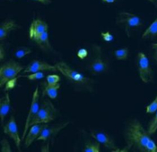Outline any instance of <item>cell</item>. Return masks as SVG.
Listing matches in <instances>:
<instances>
[{"instance_id":"25","label":"cell","mask_w":157,"mask_h":152,"mask_svg":"<svg viewBox=\"0 0 157 152\" xmlns=\"http://www.w3.org/2000/svg\"><path fill=\"white\" fill-rule=\"evenodd\" d=\"M18 78H19V77H14V78H13V79H10L8 82L5 84V89H4L5 92H6V91H11V90H13V89L16 86V83H17Z\"/></svg>"},{"instance_id":"30","label":"cell","mask_w":157,"mask_h":152,"mask_svg":"<svg viewBox=\"0 0 157 152\" xmlns=\"http://www.w3.org/2000/svg\"><path fill=\"white\" fill-rule=\"evenodd\" d=\"M101 36L102 37L103 40L106 41V42H111L113 39H114V37L113 35H111V33L109 32H101Z\"/></svg>"},{"instance_id":"15","label":"cell","mask_w":157,"mask_h":152,"mask_svg":"<svg viewBox=\"0 0 157 152\" xmlns=\"http://www.w3.org/2000/svg\"><path fill=\"white\" fill-rule=\"evenodd\" d=\"M19 28L21 27L13 20H6V22L2 23L0 26V40L4 41L12 31Z\"/></svg>"},{"instance_id":"2","label":"cell","mask_w":157,"mask_h":152,"mask_svg":"<svg viewBox=\"0 0 157 152\" xmlns=\"http://www.w3.org/2000/svg\"><path fill=\"white\" fill-rule=\"evenodd\" d=\"M58 71H59L70 82H72L75 86H77L79 88H82L84 90L93 91V85L94 80L85 77L84 74L76 72L72 68H70L66 63L59 62L56 65Z\"/></svg>"},{"instance_id":"18","label":"cell","mask_w":157,"mask_h":152,"mask_svg":"<svg viewBox=\"0 0 157 152\" xmlns=\"http://www.w3.org/2000/svg\"><path fill=\"white\" fill-rule=\"evenodd\" d=\"M36 42V44L40 47L41 49L43 50H46V51H51L52 50V47L49 43V40H48V30L46 31L42 35L40 36V38H38L37 39L34 40Z\"/></svg>"},{"instance_id":"9","label":"cell","mask_w":157,"mask_h":152,"mask_svg":"<svg viewBox=\"0 0 157 152\" xmlns=\"http://www.w3.org/2000/svg\"><path fill=\"white\" fill-rule=\"evenodd\" d=\"M3 128H4V132L6 135H8L14 141L17 150L20 151L21 150H20L21 139H20V136H19V133H18V129H17V124H16V122H15V118H14L13 116H11L9 121L6 124V125L3 126Z\"/></svg>"},{"instance_id":"7","label":"cell","mask_w":157,"mask_h":152,"mask_svg":"<svg viewBox=\"0 0 157 152\" xmlns=\"http://www.w3.org/2000/svg\"><path fill=\"white\" fill-rule=\"evenodd\" d=\"M117 24L119 25H123L125 28L126 34L130 37V30L132 28L139 27L143 24V22L140 17L137 15L128 12L120 13L117 18Z\"/></svg>"},{"instance_id":"12","label":"cell","mask_w":157,"mask_h":152,"mask_svg":"<svg viewBox=\"0 0 157 152\" xmlns=\"http://www.w3.org/2000/svg\"><path fill=\"white\" fill-rule=\"evenodd\" d=\"M69 124V122L64 123V124H57V125H53L48 127V125L43 129V131L41 132L40 135L38 137L37 140H43V141H48V140L53 139L62 129L67 127Z\"/></svg>"},{"instance_id":"35","label":"cell","mask_w":157,"mask_h":152,"mask_svg":"<svg viewBox=\"0 0 157 152\" xmlns=\"http://www.w3.org/2000/svg\"><path fill=\"white\" fill-rule=\"evenodd\" d=\"M102 2H104V3H108V4H111V3H114L116 0H101Z\"/></svg>"},{"instance_id":"23","label":"cell","mask_w":157,"mask_h":152,"mask_svg":"<svg viewBox=\"0 0 157 152\" xmlns=\"http://www.w3.org/2000/svg\"><path fill=\"white\" fill-rule=\"evenodd\" d=\"M156 131H157V111L155 117L150 121V123H149V124H148V130H147V132H148L149 135H152V134H154Z\"/></svg>"},{"instance_id":"13","label":"cell","mask_w":157,"mask_h":152,"mask_svg":"<svg viewBox=\"0 0 157 152\" xmlns=\"http://www.w3.org/2000/svg\"><path fill=\"white\" fill-rule=\"evenodd\" d=\"M58 71L56 65H51L44 61L40 60H33L25 68L24 72H36L40 71Z\"/></svg>"},{"instance_id":"32","label":"cell","mask_w":157,"mask_h":152,"mask_svg":"<svg viewBox=\"0 0 157 152\" xmlns=\"http://www.w3.org/2000/svg\"><path fill=\"white\" fill-rule=\"evenodd\" d=\"M5 57H6L5 49H4V47H3V45H1V47H0V60L2 61L3 59L5 58Z\"/></svg>"},{"instance_id":"4","label":"cell","mask_w":157,"mask_h":152,"mask_svg":"<svg viewBox=\"0 0 157 152\" xmlns=\"http://www.w3.org/2000/svg\"><path fill=\"white\" fill-rule=\"evenodd\" d=\"M93 54H94V58L91 59V61L86 66L87 70L94 75L107 72L109 68V65L107 60L104 58L102 55L101 48L97 45H94Z\"/></svg>"},{"instance_id":"3","label":"cell","mask_w":157,"mask_h":152,"mask_svg":"<svg viewBox=\"0 0 157 152\" xmlns=\"http://www.w3.org/2000/svg\"><path fill=\"white\" fill-rule=\"evenodd\" d=\"M58 111L52 102L48 99H44L41 107L40 108L36 116L33 117L30 123V127L36 124H48L56 119Z\"/></svg>"},{"instance_id":"33","label":"cell","mask_w":157,"mask_h":152,"mask_svg":"<svg viewBox=\"0 0 157 152\" xmlns=\"http://www.w3.org/2000/svg\"><path fill=\"white\" fill-rule=\"evenodd\" d=\"M152 47L154 48V57L156 60L157 62V43L152 44Z\"/></svg>"},{"instance_id":"37","label":"cell","mask_w":157,"mask_h":152,"mask_svg":"<svg viewBox=\"0 0 157 152\" xmlns=\"http://www.w3.org/2000/svg\"><path fill=\"white\" fill-rule=\"evenodd\" d=\"M8 1H10V0H8Z\"/></svg>"},{"instance_id":"6","label":"cell","mask_w":157,"mask_h":152,"mask_svg":"<svg viewBox=\"0 0 157 152\" xmlns=\"http://www.w3.org/2000/svg\"><path fill=\"white\" fill-rule=\"evenodd\" d=\"M136 65L140 79L145 83L152 82L154 80L153 70L149 64V60L144 53L139 52L136 57Z\"/></svg>"},{"instance_id":"14","label":"cell","mask_w":157,"mask_h":152,"mask_svg":"<svg viewBox=\"0 0 157 152\" xmlns=\"http://www.w3.org/2000/svg\"><path fill=\"white\" fill-rule=\"evenodd\" d=\"M47 126L46 124H36L31 126L30 132L27 134V137H25L24 140V148H28L33 141L38 139V137L40 135L43 129Z\"/></svg>"},{"instance_id":"11","label":"cell","mask_w":157,"mask_h":152,"mask_svg":"<svg viewBox=\"0 0 157 152\" xmlns=\"http://www.w3.org/2000/svg\"><path fill=\"white\" fill-rule=\"evenodd\" d=\"M48 30V24L45 22L35 19L33 21V23L30 26V31H29V37L32 40H35L38 38H40L46 31Z\"/></svg>"},{"instance_id":"1","label":"cell","mask_w":157,"mask_h":152,"mask_svg":"<svg viewBox=\"0 0 157 152\" xmlns=\"http://www.w3.org/2000/svg\"><path fill=\"white\" fill-rule=\"evenodd\" d=\"M151 140L148 132H146L137 119L131 120L125 130L126 147L121 151L147 152L146 146Z\"/></svg>"},{"instance_id":"31","label":"cell","mask_w":157,"mask_h":152,"mask_svg":"<svg viewBox=\"0 0 157 152\" xmlns=\"http://www.w3.org/2000/svg\"><path fill=\"white\" fill-rule=\"evenodd\" d=\"M87 56H88V51L85 48H80V49H78V51H77V57L81 59V60H84Z\"/></svg>"},{"instance_id":"22","label":"cell","mask_w":157,"mask_h":152,"mask_svg":"<svg viewBox=\"0 0 157 152\" xmlns=\"http://www.w3.org/2000/svg\"><path fill=\"white\" fill-rule=\"evenodd\" d=\"M31 53H32V49H30L29 47H18V48L16 49L14 55H15L16 58L21 59L23 58L24 57H25L26 55H29V54H31Z\"/></svg>"},{"instance_id":"29","label":"cell","mask_w":157,"mask_h":152,"mask_svg":"<svg viewBox=\"0 0 157 152\" xmlns=\"http://www.w3.org/2000/svg\"><path fill=\"white\" fill-rule=\"evenodd\" d=\"M147 152H157V146L153 140H150L146 146Z\"/></svg>"},{"instance_id":"27","label":"cell","mask_w":157,"mask_h":152,"mask_svg":"<svg viewBox=\"0 0 157 152\" xmlns=\"http://www.w3.org/2000/svg\"><path fill=\"white\" fill-rule=\"evenodd\" d=\"M59 81H60V77L57 74L48 75L46 79V82H48V84H56V83H59Z\"/></svg>"},{"instance_id":"10","label":"cell","mask_w":157,"mask_h":152,"mask_svg":"<svg viewBox=\"0 0 157 152\" xmlns=\"http://www.w3.org/2000/svg\"><path fill=\"white\" fill-rule=\"evenodd\" d=\"M92 136L98 140L100 143H101L106 149H108L109 150L114 152H121V150H120L117 145L115 144L114 140L109 137V135L105 132H98V131H93L92 132Z\"/></svg>"},{"instance_id":"5","label":"cell","mask_w":157,"mask_h":152,"mask_svg":"<svg viewBox=\"0 0 157 152\" xmlns=\"http://www.w3.org/2000/svg\"><path fill=\"white\" fill-rule=\"evenodd\" d=\"M23 70L24 66L13 60H8L2 64L0 66V87L3 88L10 79L17 77L18 73Z\"/></svg>"},{"instance_id":"19","label":"cell","mask_w":157,"mask_h":152,"mask_svg":"<svg viewBox=\"0 0 157 152\" xmlns=\"http://www.w3.org/2000/svg\"><path fill=\"white\" fill-rule=\"evenodd\" d=\"M157 38V18L151 24V25L145 31L142 35V39H155Z\"/></svg>"},{"instance_id":"21","label":"cell","mask_w":157,"mask_h":152,"mask_svg":"<svg viewBox=\"0 0 157 152\" xmlns=\"http://www.w3.org/2000/svg\"><path fill=\"white\" fill-rule=\"evenodd\" d=\"M128 47H123V48H120V49H117L114 51V55H115V57L118 60H126L128 58Z\"/></svg>"},{"instance_id":"16","label":"cell","mask_w":157,"mask_h":152,"mask_svg":"<svg viewBox=\"0 0 157 152\" xmlns=\"http://www.w3.org/2000/svg\"><path fill=\"white\" fill-rule=\"evenodd\" d=\"M11 107V100H10V95L8 91H6L5 96L1 98L0 99V118H1V124L4 125V121L6 115L8 114Z\"/></svg>"},{"instance_id":"36","label":"cell","mask_w":157,"mask_h":152,"mask_svg":"<svg viewBox=\"0 0 157 152\" xmlns=\"http://www.w3.org/2000/svg\"><path fill=\"white\" fill-rule=\"evenodd\" d=\"M147 1H149V2H151V3H153V4L155 6V7L157 8V0H147Z\"/></svg>"},{"instance_id":"24","label":"cell","mask_w":157,"mask_h":152,"mask_svg":"<svg viewBox=\"0 0 157 152\" xmlns=\"http://www.w3.org/2000/svg\"><path fill=\"white\" fill-rule=\"evenodd\" d=\"M20 77L27 78L30 81H36V80H40V79L44 78V73L42 72H33L32 74H29V75H22V76H19V78Z\"/></svg>"},{"instance_id":"26","label":"cell","mask_w":157,"mask_h":152,"mask_svg":"<svg viewBox=\"0 0 157 152\" xmlns=\"http://www.w3.org/2000/svg\"><path fill=\"white\" fill-rule=\"evenodd\" d=\"M157 111V96L155 97V98L154 99V101L149 104L148 106H146V113L153 115L155 113H156Z\"/></svg>"},{"instance_id":"20","label":"cell","mask_w":157,"mask_h":152,"mask_svg":"<svg viewBox=\"0 0 157 152\" xmlns=\"http://www.w3.org/2000/svg\"><path fill=\"white\" fill-rule=\"evenodd\" d=\"M84 152H100L101 151V147H100V142L98 140L95 141H87L85 143V148L83 150Z\"/></svg>"},{"instance_id":"8","label":"cell","mask_w":157,"mask_h":152,"mask_svg":"<svg viewBox=\"0 0 157 152\" xmlns=\"http://www.w3.org/2000/svg\"><path fill=\"white\" fill-rule=\"evenodd\" d=\"M39 100H40V93H39V87H36L34 92L33 94V99H32V104L31 107L29 110V114L26 118V122H25V125H24V133H23V139L26 137V132L27 130L30 128V123L32 121V119L36 116V114L40 110V104H39Z\"/></svg>"},{"instance_id":"17","label":"cell","mask_w":157,"mask_h":152,"mask_svg":"<svg viewBox=\"0 0 157 152\" xmlns=\"http://www.w3.org/2000/svg\"><path fill=\"white\" fill-rule=\"evenodd\" d=\"M42 87H43V91H42L43 97L47 95L50 99H56V98L58 97V91L60 88L59 83L48 84V82H45L42 83Z\"/></svg>"},{"instance_id":"28","label":"cell","mask_w":157,"mask_h":152,"mask_svg":"<svg viewBox=\"0 0 157 152\" xmlns=\"http://www.w3.org/2000/svg\"><path fill=\"white\" fill-rule=\"evenodd\" d=\"M1 151L2 152H11V147H10V144L9 142L7 141V140L6 139H3L1 140Z\"/></svg>"},{"instance_id":"34","label":"cell","mask_w":157,"mask_h":152,"mask_svg":"<svg viewBox=\"0 0 157 152\" xmlns=\"http://www.w3.org/2000/svg\"><path fill=\"white\" fill-rule=\"evenodd\" d=\"M34 1H37V2H40V3H41V4H43V5H49V4H51V0H34Z\"/></svg>"}]
</instances>
